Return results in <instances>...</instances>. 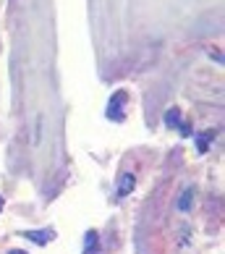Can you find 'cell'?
<instances>
[{
	"label": "cell",
	"instance_id": "obj_1",
	"mask_svg": "<svg viewBox=\"0 0 225 254\" xmlns=\"http://www.w3.org/2000/svg\"><path fill=\"white\" fill-rule=\"evenodd\" d=\"M123 105H126V92H115L108 102V118L110 121H123Z\"/></svg>",
	"mask_w": 225,
	"mask_h": 254
},
{
	"label": "cell",
	"instance_id": "obj_2",
	"mask_svg": "<svg viewBox=\"0 0 225 254\" xmlns=\"http://www.w3.org/2000/svg\"><path fill=\"white\" fill-rule=\"evenodd\" d=\"M165 124H168V126L181 128V134L189 136V128H186V124H181V110H178V108H170V110L165 113Z\"/></svg>",
	"mask_w": 225,
	"mask_h": 254
},
{
	"label": "cell",
	"instance_id": "obj_3",
	"mask_svg": "<svg viewBox=\"0 0 225 254\" xmlns=\"http://www.w3.org/2000/svg\"><path fill=\"white\" fill-rule=\"evenodd\" d=\"M134 186H136V178L131 176V173H123V176H120V181H118V194L120 196H128L131 191H134Z\"/></svg>",
	"mask_w": 225,
	"mask_h": 254
},
{
	"label": "cell",
	"instance_id": "obj_4",
	"mask_svg": "<svg viewBox=\"0 0 225 254\" xmlns=\"http://www.w3.org/2000/svg\"><path fill=\"white\" fill-rule=\"evenodd\" d=\"M84 254H100V239L95 231H89L87 239H84Z\"/></svg>",
	"mask_w": 225,
	"mask_h": 254
},
{
	"label": "cell",
	"instance_id": "obj_5",
	"mask_svg": "<svg viewBox=\"0 0 225 254\" xmlns=\"http://www.w3.org/2000/svg\"><path fill=\"white\" fill-rule=\"evenodd\" d=\"M24 236L32 239L34 244H40V247H42V244H48V241L53 239V233H50V231H26Z\"/></svg>",
	"mask_w": 225,
	"mask_h": 254
},
{
	"label": "cell",
	"instance_id": "obj_6",
	"mask_svg": "<svg viewBox=\"0 0 225 254\" xmlns=\"http://www.w3.org/2000/svg\"><path fill=\"white\" fill-rule=\"evenodd\" d=\"M191 196H194V189H183L181 199H178V210H181V212H189V207H191Z\"/></svg>",
	"mask_w": 225,
	"mask_h": 254
},
{
	"label": "cell",
	"instance_id": "obj_7",
	"mask_svg": "<svg viewBox=\"0 0 225 254\" xmlns=\"http://www.w3.org/2000/svg\"><path fill=\"white\" fill-rule=\"evenodd\" d=\"M207 144H210V139L207 136H199V152H207Z\"/></svg>",
	"mask_w": 225,
	"mask_h": 254
},
{
	"label": "cell",
	"instance_id": "obj_8",
	"mask_svg": "<svg viewBox=\"0 0 225 254\" xmlns=\"http://www.w3.org/2000/svg\"><path fill=\"white\" fill-rule=\"evenodd\" d=\"M11 254H26V252H21V249H13Z\"/></svg>",
	"mask_w": 225,
	"mask_h": 254
},
{
	"label": "cell",
	"instance_id": "obj_9",
	"mask_svg": "<svg viewBox=\"0 0 225 254\" xmlns=\"http://www.w3.org/2000/svg\"><path fill=\"white\" fill-rule=\"evenodd\" d=\"M0 210H3V199H0Z\"/></svg>",
	"mask_w": 225,
	"mask_h": 254
}]
</instances>
